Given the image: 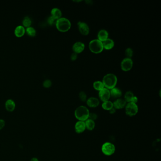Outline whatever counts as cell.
<instances>
[{"label":"cell","instance_id":"obj_1","mask_svg":"<svg viewBox=\"0 0 161 161\" xmlns=\"http://www.w3.org/2000/svg\"><path fill=\"white\" fill-rule=\"evenodd\" d=\"M117 80V76L115 74L110 73L104 76L103 78L102 82L105 87L108 89H111L115 87Z\"/></svg>","mask_w":161,"mask_h":161},{"label":"cell","instance_id":"obj_2","mask_svg":"<svg viewBox=\"0 0 161 161\" xmlns=\"http://www.w3.org/2000/svg\"><path fill=\"white\" fill-rule=\"evenodd\" d=\"M89 111L86 106L81 105L76 108L74 112L76 118L79 121H85L89 119Z\"/></svg>","mask_w":161,"mask_h":161},{"label":"cell","instance_id":"obj_3","mask_svg":"<svg viewBox=\"0 0 161 161\" xmlns=\"http://www.w3.org/2000/svg\"><path fill=\"white\" fill-rule=\"evenodd\" d=\"M55 25L60 31L66 32L71 28V24L70 20L67 18L61 17L57 19Z\"/></svg>","mask_w":161,"mask_h":161},{"label":"cell","instance_id":"obj_4","mask_svg":"<svg viewBox=\"0 0 161 161\" xmlns=\"http://www.w3.org/2000/svg\"><path fill=\"white\" fill-rule=\"evenodd\" d=\"M89 48L94 54H100L103 51V43L98 39H95L90 41L89 43Z\"/></svg>","mask_w":161,"mask_h":161},{"label":"cell","instance_id":"obj_5","mask_svg":"<svg viewBox=\"0 0 161 161\" xmlns=\"http://www.w3.org/2000/svg\"><path fill=\"white\" fill-rule=\"evenodd\" d=\"M125 108L126 113L127 116L130 117L136 115L138 113V106L136 103L132 102L127 103Z\"/></svg>","mask_w":161,"mask_h":161},{"label":"cell","instance_id":"obj_6","mask_svg":"<svg viewBox=\"0 0 161 161\" xmlns=\"http://www.w3.org/2000/svg\"><path fill=\"white\" fill-rule=\"evenodd\" d=\"M102 153L107 156L113 155L115 151V146L113 144L110 142H105L102 145Z\"/></svg>","mask_w":161,"mask_h":161},{"label":"cell","instance_id":"obj_7","mask_svg":"<svg viewBox=\"0 0 161 161\" xmlns=\"http://www.w3.org/2000/svg\"><path fill=\"white\" fill-rule=\"evenodd\" d=\"M133 62L131 58H125L121 62V68L124 71H127L133 67Z\"/></svg>","mask_w":161,"mask_h":161},{"label":"cell","instance_id":"obj_8","mask_svg":"<svg viewBox=\"0 0 161 161\" xmlns=\"http://www.w3.org/2000/svg\"><path fill=\"white\" fill-rule=\"evenodd\" d=\"M99 97L100 99L103 102L108 101L111 97L110 90L104 87L102 90L99 91Z\"/></svg>","mask_w":161,"mask_h":161},{"label":"cell","instance_id":"obj_9","mask_svg":"<svg viewBox=\"0 0 161 161\" xmlns=\"http://www.w3.org/2000/svg\"><path fill=\"white\" fill-rule=\"evenodd\" d=\"M78 28L81 34L84 36L89 35L90 32V28L89 25L85 22H78Z\"/></svg>","mask_w":161,"mask_h":161},{"label":"cell","instance_id":"obj_10","mask_svg":"<svg viewBox=\"0 0 161 161\" xmlns=\"http://www.w3.org/2000/svg\"><path fill=\"white\" fill-rule=\"evenodd\" d=\"M85 44L80 41L75 42L72 46V50L76 54H80L85 49Z\"/></svg>","mask_w":161,"mask_h":161},{"label":"cell","instance_id":"obj_11","mask_svg":"<svg viewBox=\"0 0 161 161\" xmlns=\"http://www.w3.org/2000/svg\"><path fill=\"white\" fill-rule=\"evenodd\" d=\"M126 104L127 102L125 101V100L120 98L117 99L113 103V107L116 110V109H121L125 107Z\"/></svg>","mask_w":161,"mask_h":161},{"label":"cell","instance_id":"obj_12","mask_svg":"<svg viewBox=\"0 0 161 161\" xmlns=\"http://www.w3.org/2000/svg\"><path fill=\"white\" fill-rule=\"evenodd\" d=\"M86 129L85 121H78L76 122L75 125V130L76 132L78 134L83 133Z\"/></svg>","mask_w":161,"mask_h":161},{"label":"cell","instance_id":"obj_13","mask_svg":"<svg viewBox=\"0 0 161 161\" xmlns=\"http://www.w3.org/2000/svg\"><path fill=\"white\" fill-rule=\"evenodd\" d=\"M99 99L95 97H91L87 100V104L89 107H97L99 105Z\"/></svg>","mask_w":161,"mask_h":161},{"label":"cell","instance_id":"obj_14","mask_svg":"<svg viewBox=\"0 0 161 161\" xmlns=\"http://www.w3.org/2000/svg\"><path fill=\"white\" fill-rule=\"evenodd\" d=\"M102 43L103 45V49H105V50H111L114 47V41L109 38L106 39L103 42H102Z\"/></svg>","mask_w":161,"mask_h":161},{"label":"cell","instance_id":"obj_15","mask_svg":"<svg viewBox=\"0 0 161 161\" xmlns=\"http://www.w3.org/2000/svg\"><path fill=\"white\" fill-rule=\"evenodd\" d=\"M110 91L111 97L113 98L118 99L122 96V92L121 89L117 87H114L110 90Z\"/></svg>","mask_w":161,"mask_h":161},{"label":"cell","instance_id":"obj_16","mask_svg":"<svg viewBox=\"0 0 161 161\" xmlns=\"http://www.w3.org/2000/svg\"><path fill=\"white\" fill-rule=\"evenodd\" d=\"M108 36H109V33L105 30H100L97 34L98 39L101 41V42H103L106 39L108 38Z\"/></svg>","mask_w":161,"mask_h":161},{"label":"cell","instance_id":"obj_17","mask_svg":"<svg viewBox=\"0 0 161 161\" xmlns=\"http://www.w3.org/2000/svg\"><path fill=\"white\" fill-rule=\"evenodd\" d=\"M16 104L14 101L13 100L9 99L7 100L5 102V107L6 109L8 111H13L15 109Z\"/></svg>","mask_w":161,"mask_h":161},{"label":"cell","instance_id":"obj_18","mask_svg":"<svg viewBox=\"0 0 161 161\" xmlns=\"http://www.w3.org/2000/svg\"><path fill=\"white\" fill-rule=\"evenodd\" d=\"M25 32V29L23 25H17L14 30V33L17 36L20 37L22 36Z\"/></svg>","mask_w":161,"mask_h":161},{"label":"cell","instance_id":"obj_19","mask_svg":"<svg viewBox=\"0 0 161 161\" xmlns=\"http://www.w3.org/2000/svg\"><path fill=\"white\" fill-rule=\"evenodd\" d=\"M51 16L55 17V19H59L62 15V11L58 8H54L51 10Z\"/></svg>","mask_w":161,"mask_h":161},{"label":"cell","instance_id":"obj_20","mask_svg":"<svg viewBox=\"0 0 161 161\" xmlns=\"http://www.w3.org/2000/svg\"><path fill=\"white\" fill-rule=\"evenodd\" d=\"M85 122L86 129H87L89 130H92L94 129L95 127V121L88 119L87 120L85 121Z\"/></svg>","mask_w":161,"mask_h":161},{"label":"cell","instance_id":"obj_21","mask_svg":"<svg viewBox=\"0 0 161 161\" xmlns=\"http://www.w3.org/2000/svg\"><path fill=\"white\" fill-rule=\"evenodd\" d=\"M102 107L105 110L109 111L113 107V103L109 100L103 102L102 103Z\"/></svg>","mask_w":161,"mask_h":161},{"label":"cell","instance_id":"obj_22","mask_svg":"<svg viewBox=\"0 0 161 161\" xmlns=\"http://www.w3.org/2000/svg\"><path fill=\"white\" fill-rule=\"evenodd\" d=\"M93 87L95 89V90L97 91H100L103 89L105 87L103 85L102 81L99 80L95 81L93 83Z\"/></svg>","mask_w":161,"mask_h":161},{"label":"cell","instance_id":"obj_23","mask_svg":"<svg viewBox=\"0 0 161 161\" xmlns=\"http://www.w3.org/2000/svg\"><path fill=\"white\" fill-rule=\"evenodd\" d=\"M134 97V94L131 91H129L126 92L124 95V99L125 101L127 103H129L131 102L132 100L133 99V97Z\"/></svg>","mask_w":161,"mask_h":161},{"label":"cell","instance_id":"obj_24","mask_svg":"<svg viewBox=\"0 0 161 161\" xmlns=\"http://www.w3.org/2000/svg\"><path fill=\"white\" fill-rule=\"evenodd\" d=\"M25 31L28 35H29L30 36H34L36 35V30L33 27H30V26L26 28Z\"/></svg>","mask_w":161,"mask_h":161},{"label":"cell","instance_id":"obj_25","mask_svg":"<svg viewBox=\"0 0 161 161\" xmlns=\"http://www.w3.org/2000/svg\"><path fill=\"white\" fill-rule=\"evenodd\" d=\"M31 22H32V21H31V19L28 16H25L22 21L23 25L27 28L30 27V25H31Z\"/></svg>","mask_w":161,"mask_h":161},{"label":"cell","instance_id":"obj_26","mask_svg":"<svg viewBox=\"0 0 161 161\" xmlns=\"http://www.w3.org/2000/svg\"><path fill=\"white\" fill-rule=\"evenodd\" d=\"M125 55L127 58H131L133 55V51L131 48H127L125 51Z\"/></svg>","mask_w":161,"mask_h":161},{"label":"cell","instance_id":"obj_27","mask_svg":"<svg viewBox=\"0 0 161 161\" xmlns=\"http://www.w3.org/2000/svg\"><path fill=\"white\" fill-rule=\"evenodd\" d=\"M80 99L83 102H86L87 100V95L85 92L81 91L79 94Z\"/></svg>","mask_w":161,"mask_h":161},{"label":"cell","instance_id":"obj_28","mask_svg":"<svg viewBox=\"0 0 161 161\" xmlns=\"http://www.w3.org/2000/svg\"><path fill=\"white\" fill-rule=\"evenodd\" d=\"M57 20V19H55V17L51 16L48 17L47 21L50 25H56Z\"/></svg>","mask_w":161,"mask_h":161},{"label":"cell","instance_id":"obj_29","mask_svg":"<svg viewBox=\"0 0 161 161\" xmlns=\"http://www.w3.org/2000/svg\"><path fill=\"white\" fill-rule=\"evenodd\" d=\"M52 84V82L50 79H46L43 82V86H44L45 87H50Z\"/></svg>","mask_w":161,"mask_h":161},{"label":"cell","instance_id":"obj_30","mask_svg":"<svg viewBox=\"0 0 161 161\" xmlns=\"http://www.w3.org/2000/svg\"><path fill=\"white\" fill-rule=\"evenodd\" d=\"M89 119L95 121V119H97V115L95 113H90L89 115Z\"/></svg>","mask_w":161,"mask_h":161},{"label":"cell","instance_id":"obj_31","mask_svg":"<svg viewBox=\"0 0 161 161\" xmlns=\"http://www.w3.org/2000/svg\"><path fill=\"white\" fill-rule=\"evenodd\" d=\"M77 58H78V54L74 52L71 54V56H70V59L72 61L75 60L77 59Z\"/></svg>","mask_w":161,"mask_h":161},{"label":"cell","instance_id":"obj_32","mask_svg":"<svg viewBox=\"0 0 161 161\" xmlns=\"http://www.w3.org/2000/svg\"><path fill=\"white\" fill-rule=\"evenodd\" d=\"M5 125V121L3 119H0V130H1V129H3Z\"/></svg>","mask_w":161,"mask_h":161},{"label":"cell","instance_id":"obj_33","mask_svg":"<svg viewBox=\"0 0 161 161\" xmlns=\"http://www.w3.org/2000/svg\"><path fill=\"white\" fill-rule=\"evenodd\" d=\"M138 101V97H137L136 96H134V97H133V99L132 100L131 102L137 104Z\"/></svg>","mask_w":161,"mask_h":161},{"label":"cell","instance_id":"obj_34","mask_svg":"<svg viewBox=\"0 0 161 161\" xmlns=\"http://www.w3.org/2000/svg\"><path fill=\"white\" fill-rule=\"evenodd\" d=\"M109 111V113H111V114H113V113H115L116 109L114 107H113V108H111V110H110Z\"/></svg>","mask_w":161,"mask_h":161},{"label":"cell","instance_id":"obj_35","mask_svg":"<svg viewBox=\"0 0 161 161\" xmlns=\"http://www.w3.org/2000/svg\"><path fill=\"white\" fill-rule=\"evenodd\" d=\"M30 161H39V160H38V159L37 158L34 157V158L31 159V160Z\"/></svg>","mask_w":161,"mask_h":161}]
</instances>
